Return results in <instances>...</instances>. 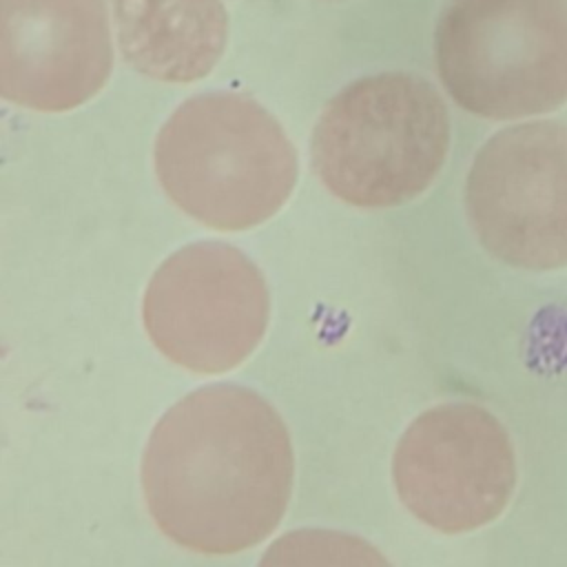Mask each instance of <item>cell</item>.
<instances>
[{"instance_id": "1", "label": "cell", "mask_w": 567, "mask_h": 567, "mask_svg": "<svg viewBox=\"0 0 567 567\" xmlns=\"http://www.w3.org/2000/svg\"><path fill=\"white\" fill-rule=\"evenodd\" d=\"M292 445L277 410L237 383L204 385L157 421L142 489L164 536L197 554L261 543L290 501Z\"/></svg>"}, {"instance_id": "2", "label": "cell", "mask_w": 567, "mask_h": 567, "mask_svg": "<svg viewBox=\"0 0 567 567\" xmlns=\"http://www.w3.org/2000/svg\"><path fill=\"white\" fill-rule=\"evenodd\" d=\"M166 195L217 230H246L272 217L297 182V153L281 124L241 93L182 102L155 140Z\"/></svg>"}, {"instance_id": "3", "label": "cell", "mask_w": 567, "mask_h": 567, "mask_svg": "<svg viewBox=\"0 0 567 567\" xmlns=\"http://www.w3.org/2000/svg\"><path fill=\"white\" fill-rule=\"evenodd\" d=\"M450 115L439 91L412 73H377L343 86L319 115L310 157L323 186L361 208L399 206L439 175Z\"/></svg>"}, {"instance_id": "4", "label": "cell", "mask_w": 567, "mask_h": 567, "mask_svg": "<svg viewBox=\"0 0 567 567\" xmlns=\"http://www.w3.org/2000/svg\"><path fill=\"white\" fill-rule=\"evenodd\" d=\"M436 73L478 117L518 120L567 104V0H447Z\"/></svg>"}, {"instance_id": "5", "label": "cell", "mask_w": 567, "mask_h": 567, "mask_svg": "<svg viewBox=\"0 0 567 567\" xmlns=\"http://www.w3.org/2000/svg\"><path fill=\"white\" fill-rule=\"evenodd\" d=\"M268 312L264 275L224 241H195L166 257L142 301L153 346L199 374L239 365L259 346Z\"/></svg>"}, {"instance_id": "6", "label": "cell", "mask_w": 567, "mask_h": 567, "mask_svg": "<svg viewBox=\"0 0 567 567\" xmlns=\"http://www.w3.org/2000/svg\"><path fill=\"white\" fill-rule=\"evenodd\" d=\"M465 210L498 261L567 268V124L536 120L494 133L470 166Z\"/></svg>"}, {"instance_id": "7", "label": "cell", "mask_w": 567, "mask_h": 567, "mask_svg": "<svg viewBox=\"0 0 567 567\" xmlns=\"http://www.w3.org/2000/svg\"><path fill=\"white\" fill-rule=\"evenodd\" d=\"M392 478L401 503L443 534L496 520L516 487V456L503 423L474 403L419 414L396 443Z\"/></svg>"}, {"instance_id": "8", "label": "cell", "mask_w": 567, "mask_h": 567, "mask_svg": "<svg viewBox=\"0 0 567 567\" xmlns=\"http://www.w3.org/2000/svg\"><path fill=\"white\" fill-rule=\"evenodd\" d=\"M104 0H0V93L44 113L71 111L109 80Z\"/></svg>"}, {"instance_id": "9", "label": "cell", "mask_w": 567, "mask_h": 567, "mask_svg": "<svg viewBox=\"0 0 567 567\" xmlns=\"http://www.w3.org/2000/svg\"><path fill=\"white\" fill-rule=\"evenodd\" d=\"M124 60L159 82H195L219 62L228 16L221 0H113Z\"/></svg>"}]
</instances>
